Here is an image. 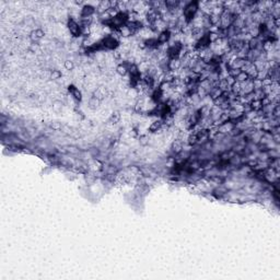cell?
Instances as JSON below:
<instances>
[{
  "label": "cell",
  "instance_id": "obj_1",
  "mask_svg": "<svg viewBox=\"0 0 280 280\" xmlns=\"http://www.w3.org/2000/svg\"><path fill=\"white\" fill-rule=\"evenodd\" d=\"M163 127V123L161 122V121H155V122H153L150 125V130L153 132H161V128Z\"/></svg>",
  "mask_w": 280,
  "mask_h": 280
},
{
  "label": "cell",
  "instance_id": "obj_2",
  "mask_svg": "<svg viewBox=\"0 0 280 280\" xmlns=\"http://www.w3.org/2000/svg\"><path fill=\"white\" fill-rule=\"evenodd\" d=\"M172 149L175 153H179L183 150V142L179 139H176L175 141H173L172 143Z\"/></svg>",
  "mask_w": 280,
  "mask_h": 280
},
{
  "label": "cell",
  "instance_id": "obj_3",
  "mask_svg": "<svg viewBox=\"0 0 280 280\" xmlns=\"http://www.w3.org/2000/svg\"><path fill=\"white\" fill-rule=\"evenodd\" d=\"M248 79H250L248 74H247L246 72H244V71H241V72H240V73L235 77V81L242 83V82H245L246 80H248Z\"/></svg>",
  "mask_w": 280,
  "mask_h": 280
},
{
  "label": "cell",
  "instance_id": "obj_4",
  "mask_svg": "<svg viewBox=\"0 0 280 280\" xmlns=\"http://www.w3.org/2000/svg\"><path fill=\"white\" fill-rule=\"evenodd\" d=\"M128 72V67H127V65L125 64H121L117 66V73L121 74V76H125L126 73Z\"/></svg>",
  "mask_w": 280,
  "mask_h": 280
},
{
  "label": "cell",
  "instance_id": "obj_5",
  "mask_svg": "<svg viewBox=\"0 0 280 280\" xmlns=\"http://www.w3.org/2000/svg\"><path fill=\"white\" fill-rule=\"evenodd\" d=\"M65 67H66V69H67V70H71V69L73 68V61L66 60V61H65Z\"/></svg>",
  "mask_w": 280,
  "mask_h": 280
},
{
  "label": "cell",
  "instance_id": "obj_6",
  "mask_svg": "<svg viewBox=\"0 0 280 280\" xmlns=\"http://www.w3.org/2000/svg\"><path fill=\"white\" fill-rule=\"evenodd\" d=\"M60 76H61V73L57 70H53V72H51V78H53V79H59Z\"/></svg>",
  "mask_w": 280,
  "mask_h": 280
},
{
  "label": "cell",
  "instance_id": "obj_7",
  "mask_svg": "<svg viewBox=\"0 0 280 280\" xmlns=\"http://www.w3.org/2000/svg\"><path fill=\"white\" fill-rule=\"evenodd\" d=\"M61 107V102H55L54 103V108L55 110H59Z\"/></svg>",
  "mask_w": 280,
  "mask_h": 280
}]
</instances>
